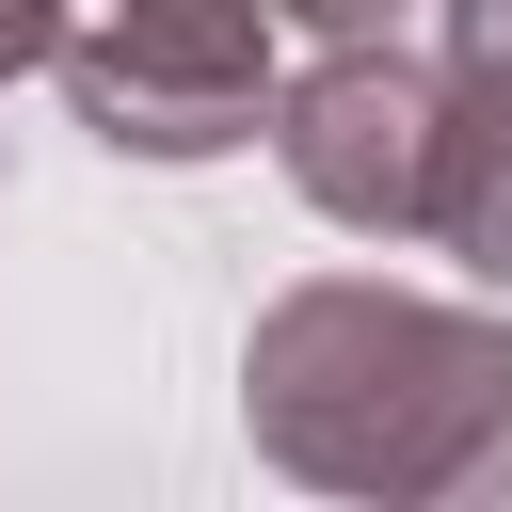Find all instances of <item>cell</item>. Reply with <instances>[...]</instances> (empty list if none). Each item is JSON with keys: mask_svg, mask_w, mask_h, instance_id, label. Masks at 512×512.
Masks as SVG:
<instances>
[{"mask_svg": "<svg viewBox=\"0 0 512 512\" xmlns=\"http://www.w3.org/2000/svg\"><path fill=\"white\" fill-rule=\"evenodd\" d=\"M432 240H448L480 288H512V80H464V112H448V192H432Z\"/></svg>", "mask_w": 512, "mask_h": 512, "instance_id": "cell-4", "label": "cell"}, {"mask_svg": "<svg viewBox=\"0 0 512 512\" xmlns=\"http://www.w3.org/2000/svg\"><path fill=\"white\" fill-rule=\"evenodd\" d=\"M448 80H512V0H448Z\"/></svg>", "mask_w": 512, "mask_h": 512, "instance_id": "cell-5", "label": "cell"}, {"mask_svg": "<svg viewBox=\"0 0 512 512\" xmlns=\"http://www.w3.org/2000/svg\"><path fill=\"white\" fill-rule=\"evenodd\" d=\"M64 32H80L64 0H0V80H32V64H64Z\"/></svg>", "mask_w": 512, "mask_h": 512, "instance_id": "cell-6", "label": "cell"}, {"mask_svg": "<svg viewBox=\"0 0 512 512\" xmlns=\"http://www.w3.org/2000/svg\"><path fill=\"white\" fill-rule=\"evenodd\" d=\"M240 416L320 496H384V512L512 496V320L416 304V288H368V272H320V288L256 304Z\"/></svg>", "mask_w": 512, "mask_h": 512, "instance_id": "cell-1", "label": "cell"}, {"mask_svg": "<svg viewBox=\"0 0 512 512\" xmlns=\"http://www.w3.org/2000/svg\"><path fill=\"white\" fill-rule=\"evenodd\" d=\"M272 16H288V32H320V48H336V32H384V16H400V0H272Z\"/></svg>", "mask_w": 512, "mask_h": 512, "instance_id": "cell-7", "label": "cell"}, {"mask_svg": "<svg viewBox=\"0 0 512 512\" xmlns=\"http://www.w3.org/2000/svg\"><path fill=\"white\" fill-rule=\"evenodd\" d=\"M272 0H112L96 32H64V96H80V128L112 144V160H224V144H256L272 128V96H288V64H272Z\"/></svg>", "mask_w": 512, "mask_h": 512, "instance_id": "cell-2", "label": "cell"}, {"mask_svg": "<svg viewBox=\"0 0 512 512\" xmlns=\"http://www.w3.org/2000/svg\"><path fill=\"white\" fill-rule=\"evenodd\" d=\"M448 112H464L448 64H416V48H384V32H336V48L272 96V160H288V192H304L320 224H352V240H432Z\"/></svg>", "mask_w": 512, "mask_h": 512, "instance_id": "cell-3", "label": "cell"}]
</instances>
